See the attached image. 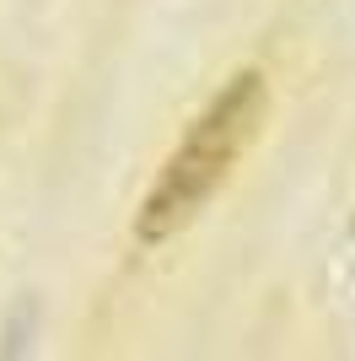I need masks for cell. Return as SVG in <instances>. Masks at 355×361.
<instances>
[{
    "label": "cell",
    "instance_id": "obj_1",
    "mask_svg": "<svg viewBox=\"0 0 355 361\" xmlns=\"http://www.w3.org/2000/svg\"><path fill=\"white\" fill-rule=\"evenodd\" d=\"M264 114H269V81L259 71H237L210 97L205 114L183 130V140L173 146L167 167L146 189L140 211H135V238L140 243L178 238L216 200V189L232 178V167L248 157V146L264 130Z\"/></svg>",
    "mask_w": 355,
    "mask_h": 361
}]
</instances>
